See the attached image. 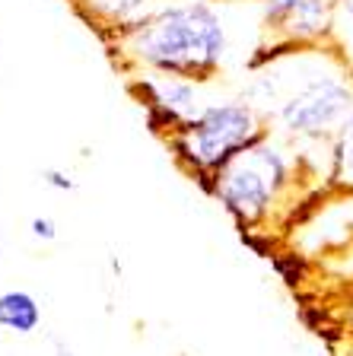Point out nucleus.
Wrapping results in <instances>:
<instances>
[{
    "instance_id": "nucleus-3",
    "label": "nucleus",
    "mask_w": 353,
    "mask_h": 356,
    "mask_svg": "<svg viewBox=\"0 0 353 356\" xmlns=\"http://www.w3.org/2000/svg\"><path fill=\"white\" fill-rule=\"evenodd\" d=\"M290 188H296L293 159L287 147L271 140V134L217 172V194L245 226L265 220Z\"/></svg>"
},
{
    "instance_id": "nucleus-2",
    "label": "nucleus",
    "mask_w": 353,
    "mask_h": 356,
    "mask_svg": "<svg viewBox=\"0 0 353 356\" xmlns=\"http://www.w3.org/2000/svg\"><path fill=\"white\" fill-rule=\"evenodd\" d=\"M127 48L159 74L207 80L226 54V22L207 0L175 3L137 22L127 35Z\"/></svg>"
},
{
    "instance_id": "nucleus-4",
    "label": "nucleus",
    "mask_w": 353,
    "mask_h": 356,
    "mask_svg": "<svg viewBox=\"0 0 353 356\" xmlns=\"http://www.w3.org/2000/svg\"><path fill=\"white\" fill-rule=\"evenodd\" d=\"M265 137V118L249 102H217L207 105L198 118L182 127L175 147L182 156L191 159L194 169L220 172L226 163H233L235 156Z\"/></svg>"
},
{
    "instance_id": "nucleus-7",
    "label": "nucleus",
    "mask_w": 353,
    "mask_h": 356,
    "mask_svg": "<svg viewBox=\"0 0 353 356\" xmlns=\"http://www.w3.org/2000/svg\"><path fill=\"white\" fill-rule=\"evenodd\" d=\"M42 325L38 299L26 289H7L0 293V327L13 334H32Z\"/></svg>"
},
{
    "instance_id": "nucleus-11",
    "label": "nucleus",
    "mask_w": 353,
    "mask_h": 356,
    "mask_svg": "<svg viewBox=\"0 0 353 356\" xmlns=\"http://www.w3.org/2000/svg\"><path fill=\"white\" fill-rule=\"evenodd\" d=\"M29 226H32V236L42 238V242H54V238H58V226H54V220H48V216H36Z\"/></svg>"
},
{
    "instance_id": "nucleus-5",
    "label": "nucleus",
    "mask_w": 353,
    "mask_h": 356,
    "mask_svg": "<svg viewBox=\"0 0 353 356\" xmlns=\"http://www.w3.org/2000/svg\"><path fill=\"white\" fill-rule=\"evenodd\" d=\"M334 0H261V29L271 51L331 42Z\"/></svg>"
},
{
    "instance_id": "nucleus-8",
    "label": "nucleus",
    "mask_w": 353,
    "mask_h": 356,
    "mask_svg": "<svg viewBox=\"0 0 353 356\" xmlns=\"http://www.w3.org/2000/svg\"><path fill=\"white\" fill-rule=\"evenodd\" d=\"M331 185L353 194V115L331 140Z\"/></svg>"
},
{
    "instance_id": "nucleus-1",
    "label": "nucleus",
    "mask_w": 353,
    "mask_h": 356,
    "mask_svg": "<svg viewBox=\"0 0 353 356\" xmlns=\"http://www.w3.org/2000/svg\"><path fill=\"white\" fill-rule=\"evenodd\" d=\"M242 102L293 140H334L353 115V64L331 42L277 48L242 89Z\"/></svg>"
},
{
    "instance_id": "nucleus-9",
    "label": "nucleus",
    "mask_w": 353,
    "mask_h": 356,
    "mask_svg": "<svg viewBox=\"0 0 353 356\" xmlns=\"http://www.w3.org/2000/svg\"><path fill=\"white\" fill-rule=\"evenodd\" d=\"M331 44L353 64V0H334Z\"/></svg>"
},
{
    "instance_id": "nucleus-6",
    "label": "nucleus",
    "mask_w": 353,
    "mask_h": 356,
    "mask_svg": "<svg viewBox=\"0 0 353 356\" xmlns=\"http://www.w3.org/2000/svg\"><path fill=\"white\" fill-rule=\"evenodd\" d=\"M150 89H153V102L169 115V121H191L207 108V105H201L198 86L191 80H182V76H156V80H150Z\"/></svg>"
},
{
    "instance_id": "nucleus-12",
    "label": "nucleus",
    "mask_w": 353,
    "mask_h": 356,
    "mask_svg": "<svg viewBox=\"0 0 353 356\" xmlns=\"http://www.w3.org/2000/svg\"><path fill=\"white\" fill-rule=\"evenodd\" d=\"M42 178H45V181H48V185H52V188H58V191H74V178H70V175H64V172H61V169H45L42 172Z\"/></svg>"
},
{
    "instance_id": "nucleus-13",
    "label": "nucleus",
    "mask_w": 353,
    "mask_h": 356,
    "mask_svg": "<svg viewBox=\"0 0 353 356\" xmlns=\"http://www.w3.org/2000/svg\"><path fill=\"white\" fill-rule=\"evenodd\" d=\"M54 347H58V356H74V353H70V350L64 347V343H54Z\"/></svg>"
},
{
    "instance_id": "nucleus-10",
    "label": "nucleus",
    "mask_w": 353,
    "mask_h": 356,
    "mask_svg": "<svg viewBox=\"0 0 353 356\" xmlns=\"http://www.w3.org/2000/svg\"><path fill=\"white\" fill-rule=\"evenodd\" d=\"M86 3L96 10V13H102L105 19L127 22V19H134V16L143 10V3H147V0H86Z\"/></svg>"
}]
</instances>
